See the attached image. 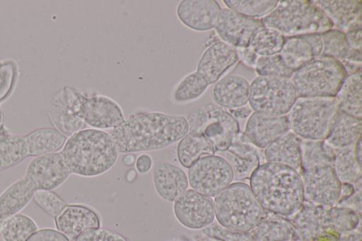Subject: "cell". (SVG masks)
<instances>
[{"instance_id": "50", "label": "cell", "mask_w": 362, "mask_h": 241, "mask_svg": "<svg viewBox=\"0 0 362 241\" xmlns=\"http://www.w3.org/2000/svg\"><path fill=\"white\" fill-rule=\"evenodd\" d=\"M3 120H4V115H3L1 108L0 107V131L3 127Z\"/></svg>"}, {"instance_id": "2", "label": "cell", "mask_w": 362, "mask_h": 241, "mask_svg": "<svg viewBox=\"0 0 362 241\" xmlns=\"http://www.w3.org/2000/svg\"><path fill=\"white\" fill-rule=\"evenodd\" d=\"M249 187L262 209L274 215L293 216L305 202L301 175L284 165L261 163L250 175Z\"/></svg>"}, {"instance_id": "30", "label": "cell", "mask_w": 362, "mask_h": 241, "mask_svg": "<svg viewBox=\"0 0 362 241\" xmlns=\"http://www.w3.org/2000/svg\"><path fill=\"white\" fill-rule=\"evenodd\" d=\"M279 54L286 66L293 71L315 58L310 44L303 35L285 37Z\"/></svg>"}, {"instance_id": "6", "label": "cell", "mask_w": 362, "mask_h": 241, "mask_svg": "<svg viewBox=\"0 0 362 241\" xmlns=\"http://www.w3.org/2000/svg\"><path fill=\"white\" fill-rule=\"evenodd\" d=\"M214 214L218 224L234 233L251 232L264 215L249 184L236 181L214 197Z\"/></svg>"}, {"instance_id": "13", "label": "cell", "mask_w": 362, "mask_h": 241, "mask_svg": "<svg viewBox=\"0 0 362 241\" xmlns=\"http://www.w3.org/2000/svg\"><path fill=\"white\" fill-rule=\"evenodd\" d=\"M304 200L321 207H332L339 202L341 183L333 165H323L310 167L301 174Z\"/></svg>"}, {"instance_id": "48", "label": "cell", "mask_w": 362, "mask_h": 241, "mask_svg": "<svg viewBox=\"0 0 362 241\" xmlns=\"http://www.w3.org/2000/svg\"><path fill=\"white\" fill-rule=\"evenodd\" d=\"M354 151L357 162L361 165V136L354 144Z\"/></svg>"}, {"instance_id": "8", "label": "cell", "mask_w": 362, "mask_h": 241, "mask_svg": "<svg viewBox=\"0 0 362 241\" xmlns=\"http://www.w3.org/2000/svg\"><path fill=\"white\" fill-rule=\"evenodd\" d=\"M55 107H64L96 129L115 128L124 116L120 106L102 95H85L76 88L65 86L54 100Z\"/></svg>"}, {"instance_id": "41", "label": "cell", "mask_w": 362, "mask_h": 241, "mask_svg": "<svg viewBox=\"0 0 362 241\" xmlns=\"http://www.w3.org/2000/svg\"><path fill=\"white\" fill-rule=\"evenodd\" d=\"M76 241H128L118 233L104 228L88 230L81 234Z\"/></svg>"}, {"instance_id": "47", "label": "cell", "mask_w": 362, "mask_h": 241, "mask_svg": "<svg viewBox=\"0 0 362 241\" xmlns=\"http://www.w3.org/2000/svg\"><path fill=\"white\" fill-rule=\"evenodd\" d=\"M228 111L237 121L238 119H244L248 118L253 112L250 107L246 105L233 110H228Z\"/></svg>"}, {"instance_id": "49", "label": "cell", "mask_w": 362, "mask_h": 241, "mask_svg": "<svg viewBox=\"0 0 362 241\" xmlns=\"http://www.w3.org/2000/svg\"><path fill=\"white\" fill-rule=\"evenodd\" d=\"M135 161V155L132 153H127L122 158L123 163L127 166L132 165Z\"/></svg>"}, {"instance_id": "33", "label": "cell", "mask_w": 362, "mask_h": 241, "mask_svg": "<svg viewBox=\"0 0 362 241\" xmlns=\"http://www.w3.org/2000/svg\"><path fill=\"white\" fill-rule=\"evenodd\" d=\"M37 230L35 221L19 213L6 218L0 227V234L4 241H26Z\"/></svg>"}, {"instance_id": "26", "label": "cell", "mask_w": 362, "mask_h": 241, "mask_svg": "<svg viewBox=\"0 0 362 241\" xmlns=\"http://www.w3.org/2000/svg\"><path fill=\"white\" fill-rule=\"evenodd\" d=\"M301 141L294 133L288 131L264 149L266 162L286 165L301 174Z\"/></svg>"}, {"instance_id": "46", "label": "cell", "mask_w": 362, "mask_h": 241, "mask_svg": "<svg viewBox=\"0 0 362 241\" xmlns=\"http://www.w3.org/2000/svg\"><path fill=\"white\" fill-rule=\"evenodd\" d=\"M136 168L141 173H146L151 169L153 160L151 157L146 153L141 154L135 161Z\"/></svg>"}, {"instance_id": "16", "label": "cell", "mask_w": 362, "mask_h": 241, "mask_svg": "<svg viewBox=\"0 0 362 241\" xmlns=\"http://www.w3.org/2000/svg\"><path fill=\"white\" fill-rule=\"evenodd\" d=\"M264 28L260 19L241 15L227 7L221 8L214 26L221 41L234 48L249 47L254 35Z\"/></svg>"}, {"instance_id": "27", "label": "cell", "mask_w": 362, "mask_h": 241, "mask_svg": "<svg viewBox=\"0 0 362 241\" xmlns=\"http://www.w3.org/2000/svg\"><path fill=\"white\" fill-rule=\"evenodd\" d=\"M313 2L323 11L335 28L344 33L351 24L361 18L362 1L360 0H317Z\"/></svg>"}, {"instance_id": "14", "label": "cell", "mask_w": 362, "mask_h": 241, "mask_svg": "<svg viewBox=\"0 0 362 241\" xmlns=\"http://www.w3.org/2000/svg\"><path fill=\"white\" fill-rule=\"evenodd\" d=\"M47 146L41 129L27 135L0 136V171L11 168L30 156L47 155Z\"/></svg>"}, {"instance_id": "9", "label": "cell", "mask_w": 362, "mask_h": 241, "mask_svg": "<svg viewBox=\"0 0 362 241\" xmlns=\"http://www.w3.org/2000/svg\"><path fill=\"white\" fill-rule=\"evenodd\" d=\"M346 76L338 60L319 57L294 71L290 79L298 98H334Z\"/></svg>"}, {"instance_id": "29", "label": "cell", "mask_w": 362, "mask_h": 241, "mask_svg": "<svg viewBox=\"0 0 362 241\" xmlns=\"http://www.w3.org/2000/svg\"><path fill=\"white\" fill-rule=\"evenodd\" d=\"M215 153L214 146L203 133L188 131L177 146L179 163L186 168H189L200 158Z\"/></svg>"}, {"instance_id": "20", "label": "cell", "mask_w": 362, "mask_h": 241, "mask_svg": "<svg viewBox=\"0 0 362 241\" xmlns=\"http://www.w3.org/2000/svg\"><path fill=\"white\" fill-rule=\"evenodd\" d=\"M54 221L57 230L69 241H76L83 233L100 225L98 214L91 208L79 204H66Z\"/></svg>"}, {"instance_id": "39", "label": "cell", "mask_w": 362, "mask_h": 241, "mask_svg": "<svg viewBox=\"0 0 362 241\" xmlns=\"http://www.w3.org/2000/svg\"><path fill=\"white\" fill-rule=\"evenodd\" d=\"M33 199L39 207L54 219L60 214L67 204L52 190H37L34 193Z\"/></svg>"}, {"instance_id": "11", "label": "cell", "mask_w": 362, "mask_h": 241, "mask_svg": "<svg viewBox=\"0 0 362 241\" xmlns=\"http://www.w3.org/2000/svg\"><path fill=\"white\" fill-rule=\"evenodd\" d=\"M298 98L290 78L259 76L250 83V107L253 112L272 115H286Z\"/></svg>"}, {"instance_id": "5", "label": "cell", "mask_w": 362, "mask_h": 241, "mask_svg": "<svg viewBox=\"0 0 362 241\" xmlns=\"http://www.w3.org/2000/svg\"><path fill=\"white\" fill-rule=\"evenodd\" d=\"M238 61L234 47L222 41L212 43L202 54L196 71L186 76L176 88L174 99L179 102L198 99Z\"/></svg>"}, {"instance_id": "25", "label": "cell", "mask_w": 362, "mask_h": 241, "mask_svg": "<svg viewBox=\"0 0 362 241\" xmlns=\"http://www.w3.org/2000/svg\"><path fill=\"white\" fill-rule=\"evenodd\" d=\"M362 120L337 109L324 141L334 150L355 144L361 136Z\"/></svg>"}, {"instance_id": "44", "label": "cell", "mask_w": 362, "mask_h": 241, "mask_svg": "<svg viewBox=\"0 0 362 241\" xmlns=\"http://www.w3.org/2000/svg\"><path fill=\"white\" fill-rule=\"evenodd\" d=\"M26 241H69L57 230L42 228L37 230Z\"/></svg>"}, {"instance_id": "36", "label": "cell", "mask_w": 362, "mask_h": 241, "mask_svg": "<svg viewBox=\"0 0 362 241\" xmlns=\"http://www.w3.org/2000/svg\"><path fill=\"white\" fill-rule=\"evenodd\" d=\"M277 0H224L227 8L241 15L262 18L269 14L278 5Z\"/></svg>"}, {"instance_id": "45", "label": "cell", "mask_w": 362, "mask_h": 241, "mask_svg": "<svg viewBox=\"0 0 362 241\" xmlns=\"http://www.w3.org/2000/svg\"><path fill=\"white\" fill-rule=\"evenodd\" d=\"M238 54L239 61L245 66L254 68L257 58L259 57L253 49L249 46L247 47L235 48Z\"/></svg>"}, {"instance_id": "4", "label": "cell", "mask_w": 362, "mask_h": 241, "mask_svg": "<svg viewBox=\"0 0 362 241\" xmlns=\"http://www.w3.org/2000/svg\"><path fill=\"white\" fill-rule=\"evenodd\" d=\"M60 153L71 173L95 177L115 165L119 152L109 133L86 129L69 137Z\"/></svg>"}, {"instance_id": "19", "label": "cell", "mask_w": 362, "mask_h": 241, "mask_svg": "<svg viewBox=\"0 0 362 241\" xmlns=\"http://www.w3.org/2000/svg\"><path fill=\"white\" fill-rule=\"evenodd\" d=\"M221 10L214 0H182L177 6L176 13L186 27L204 32L214 28Z\"/></svg>"}, {"instance_id": "28", "label": "cell", "mask_w": 362, "mask_h": 241, "mask_svg": "<svg viewBox=\"0 0 362 241\" xmlns=\"http://www.w3.org/2000/svg\"><path fill=\"white\" fill-rule=\"evenodd\" d=\"M361 71L348 74L334 96L338 110L361 119Z\"/></svg>"}, {"instance_id": "22", "label": "cell", "mask_w": 362, "mask_h": 241, "mask_svg": "<svg viewBox=\"0 0 362 241\" xmlns=\"http://www.w3.org/2000/svg\"><path fill=\"white\" fill-rule=\"evenodd\" d=\"M320 35L322 45L320 57L338 60L346 69L347 75L361 71L362 53L350 47L344 32L332 28L320 33Z\"/></svg>"}, {"instance_id": "34", "label": "cell", "mask_w": 362, "mask_h": 241, "mask_svg": "<svg viewBox=\"0 0 362 241\" xmlns=\"http://www.w3.org/2000/svg\"><path fill=\"white\" fill-rule=\"evenodd\" d=\"M254 241H284L291 234L289 225L280 218L262 217L252 230Z\"/></svg>"}, {"instance_id": "51", "label": "cell", "mask_w": 362, "mask_h": 241, "mask_svg": "<svg viewBox=\"0 0 362 241\" xmlns=\"http://www.w3.org/2000/svg\"><path fill=\"white\" fill-rule=\"evenodd\" d=\"M200 241H222V240H221L218 238H216V237H208L203 239Z\"/></svg>"}, {"instance_id": "3", "label": "cell", "mask_w": 362, "mask_h": 241, "mask_svg": "<svg viewBox=\"0 0 362 241\" xmlns=\"http://www.w3.org/2000/svg\"><path fill=\"white\" fill-rule=\"evenodd\" d=\"M71 172L60 152L34 158L24 177L0 194V227L8 217L18 213L37 190H53L62 184Z\"/></svg>"}, {"instance_id": "38", "label": "cell", "mask_w": 362, "mask_h": 241, "mask_svg": "<svg viewBox=\"0 0 362 241\" xmlns=\"http://www.w3.org/2000/svg\"><path fill=\"white\" fill-rule=\"evenodd\" d=\"M255 69L259 76H271L291 78L293 71L284 64L279 53L259 57Z\"/></svg>"}, {"instance_id": "32", "label": "cell", "mask_w": 362, "mask_h": 241, "mask_svg": "<svg viewBox=\"0 0 362 241\" xmlns=\"http://www.w3.org/2000/svg\"><path fill=\"white\" fill-rule=\"evenodd\" d=\"M354 147V145L334 150L333 168L341 183L351 184L361 177V165L356 159Z\"/></svg>"}, {"instance_id": "12", "label": "cell", "mask_w": 362, "mask_h": 241, "mask_svg": "<svg viewBox=\"0 0 362 241\" xmlns=\"http://www.w3.org/2000/svg\"><path fill=\"white\" fill-rule=\"evenodd\" d=\"M187 175L192 189L211 198L229 186L234 178L229 163L215 154L200 158L188 168Z\"/></svg>"}, {"instance_id": "40", "label": "cell", "mask_w": 362, "mask_h": 241, "mask_svg": "<svg viewBox=\"0 0 362 241\" xmlns=\"http://www.w3.org/2000/svg\"><path fill=\"white\" fill-rule=\"evenodd\" d=\"M16 75V66L13 61L0 63V102L11 93Z\"/></svg>"}, {"instance_id": "1", "label": "cell", "mask_w": 362, "mask_h": 241, "mask_svg": "<svg viewBox=\"0 0 362 241\" xmlns=\"http://www.w3.org/2000/svg\"><path fill=\"white\" fill-rule=\"evenodd\" d=\"M188 131L185 117L153 112L124 120L110 135L119 153H132L164 148Z\"/></svg>"}, {"instance_id": "23", "label": "cell", "mask_w": 362, "mask_h": 241, "mask_svg": "<svg viewBox=\"0 0 362 241\" xmlns=\"http://www.w3.org/2000/svg\"><path fill=\"white\" fill-rule=\"evenodd\" d=\"M152 179L156 192L167 201H174L189 185L187 175L183 170L166 161L156 165Z\"/></svg>"}, {"instance_id": "17", "label": "cell", "mask_w": 362, "mask_h": 241, "mask_svg": "<svg viewBox=\"0 0 362 241\" xmlns=\"http://www.w3.org/2000/svg\"><path fill=\"white\" fill-rule=\"evenodd\" d=\"M289 131L287 115L272 116L252 112L243 133L256 148L264 150Z\"/></svg>"}, {"instance_id": "15", "label": "cell", "mask_w": 362, "mask_h": 241, "mask_svg": "<svg viewBox=\"0 0 362 241\" xmlns=\"http://www.w3.org/2000/svg\"><path fill=\"white\" fill-rule=\"evenodd\" d=\"M173 211L180 224L193 230L207 227L215 218L214 200L191 189L174 201Z\"/></svg>"}, {"instance_id": "10", "label": "cell", "mask_w": 362, "mask_h": 241, "mask_svg": "<svg viewBox=\"0 0 362 241\" xmlns=\"http://www.w3.org/2000/svg\"><path fill=\"white\" fill-rule=\"evenodd\" d=\"M337 109L334 98H298L286 114L290 131L302 139L324 140Z\"/></svg>"}, {"instance_id": "42", "label": "cell", "mask_w": 362, "mask_h": 241, "mask_svg": "<svg viewBox=\"0 0 362 241\" xmlns=\"http://www.w3.org/2000/svg\"><path fill=\"white\" fill-rule=\"evenodd\" d=\"M189 131L203 133L209 121L208 113L204 107H196L191 109L185 117Z\"/></svg>"}, {"instance_id": "37", "label": "cell", "mask_w": 362, "mask_h": 241, "mask_svg": "<svg viewBox=\"0 0 362 241\" xmlns=\"http://www.w3.org/2000/svg\"><path fill=\"white\" fill-rule=\"evenodd\" d=\"M49 117L57 129L66 137L84 129L86 124L82 119L64 107H55Z\"/></svg>"}, {"instance_id": "43", "label": "cell", "mask_w": 362, "mask_h": 241, "mask_svg": "<svg viewBox=\"0 0 362 241\" xmlns=\"http://www.w3.org/2000/svg\"><path fill=\"white\" fill-rule=\"evenodd\" d=\"M361 18H358L356 21L351 24L347 29L344 31V35L346 41L351 48L355 50L361 52Z\"/></svg>"}, {"instance_id": "24", "label": "cell", "mask_w": 362, "mask_h": 241, "mask_svg": "<svg viewBox=\"0 0 362 241\" xmlns=\"http://www.w3.org/2000/svg\"><path fill=\"white\" fill-rule=\"evenodd\" d=\"M249 92L250 83L245 78L228 75L214 84L211 98L215 105L228 110L245 106Z\"/></svg>"}, {"instance_id": "7", "label": "cell", "mask_w": 362, "mask_h": 241, "mask_svg": "<svg viewBox=\"0 0 362 241\" xmlns=\"http://www.w3.org/2000/svg\"><path fill=\"white\" fill-rule=\"evenodd\" d=\"M260 20L264 27L277 30L285 37L322 33L334 28L323 11L309 0L279 1Z\"/></svg>"}, {"instance_id": "31", "label": "cell", "mask_w": 362, "mask_h": 241, "mask_svg": "<svg viewBox=\"0 0 362 241\" xmlns=\"http://www.w3.org/2000/svg\"><path fill=\"white\" fill-rule=\"evenodd\" d=\"M300 155L302 173L315 166L333 165L335 152L324 140L302 139Z\"/></svg>"}, {"instance_id": "21", "label": "cell", "mask_w": 362, "mask_h": 241, "mask_svg": "<svg viewBox=\"0 0 362 241\" xmlns=\"http://www.w3.org/2000/svg\"><path fill=\"white\" fill-rule=\"evenodd\" d=\"M257 148L252 144L243 133H239L229 148L222 152L230 165L235 180L249 179L253 171L261 164Z\"/></svg>"}, {"instance_id": "35", "label": "cell", "mask_w": 362, "mask_h": 241, "mask_svg": "<svg viewBox=\"0 0 362 241\" xmlns=\"http://www.w3.org/2000/svg\"><path fill=\"white\" fill-rule=\"evenodd\" d=\"M284 40L279 32L264 27L254 35L249 46L258 57L269 56L280 52Z\"/></svg>"}, {"instance_id": "18", "label": "cell", "mask_w": 362, "mask_h": 241, "mask_svg": "<svg viewBox=\"0 0 362 241\" xmlns=\"http://www.w3.org/2000/svg\"><path fill=\"white\" fill-rule=\"evenodd\" d=\"M206 109L209 121L203 134L210 141L216 152H223L240 133V127L231 114L216 105L208 104Z\"/></svg>"}]
</instances>
